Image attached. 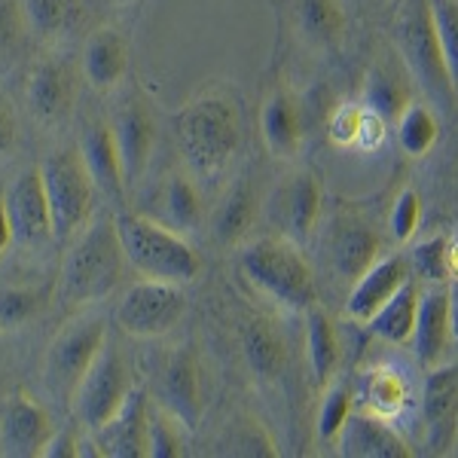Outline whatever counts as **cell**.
<instances>
[{
	"mask_svg": "<svg viewBox=\"0 0 458 458\" xmlns=\"http://www.w3.org/2000/svg\"><path fill=\"white\" fill-rule=\"evenodd\" d=\"M257 220V190L248 177H239L226 187L220 202L208 214V233L217 248H239L248 239Z\"/></svg>",
	"mask_w": 458,
	"mask_h": 458,
	"instance_id": "4316f807",
	"label": "cell"
},
{
	"mask_svg": "<svg viewBox=\"0 0 458 458\" xmlns=\"http://www.w3.org/2000/svg\"><path fill=\"white\" fill-rule=\"evenodd\" d=\"M110 125H114L116 144H120L125 181H129V193H131L147 177V168H150L153 153H157V141H159L157 114H153L150 101L144 95L129 92L116 105L114 116H110Z\"/></svg>",
	"mask_w": 458,
	"mask_h": 458,
	"instance_id": "7c38bea8",
	"label": "cell"
},
{
	"mask_svg": "<svg viewBox=\"0 0 458 458\" xmlns=\"http://www.w3.org/2000/svg\"><path fill=\"white\" fill-rule=\"evenodd\" d=\"M157 401L168 406L190 431L202 425L208 410V379L193 345H177L174 352H168L157 382Z\"/></svg>",
	"mask_w": 458,
	"mask_h": 458,
	"instance_id": "8fae6325",
	"label": "cell"
},
{
	"mask_svg": "<svg viewBox=\"0 0 458 458\" xmlns=\"http://www.w3.org/2000/svg\"><path fill=\"white\" fill-rule=\"evenodd\" d=\"M260 131H263L266 150L276 159L297 157L309 131L302 98H297L287 86L276 89L260 107Z\"/></svg>",
	"mask_w": 458,
	"mask_h": 458,
	"instance_id": "603a6c76",
	"label": "cell"
},
{
	"mask_svg": "<svg viewBox=\"0 0 458 458\" xmlns=\"http://www.w3.org/2000/svg\"><path fill=\"white\" fill-rule=\"evenodd\" d=\"M31 37L43 47L64 49L86 28V0H21Z\"/></svg>",
	"mask_w": 458,
	"mask_h": 458,
	"instance_id": "83f0119b",
	"label": "cell"
},
{
	"mask_svg": "<svg viewBox=\"0 0 458 458\" xmlns=\"http://www.w3.org/2000/svg\"><path fill=\"white\" fill-rule=\"evenodd\" d=\"M410 276H412L410 254H391V257L376 260L370 269L352 284L349 300H345V315L358 324H370L376 312H379L406 282H412Z\"/></svg>",
	"mask_w": 458,
	"mask_h": 458,
	"instance_id": "ffe728a7",
	"label": "cell"
},
{
	"mask_svg": "<svg viewBox=\"0 0 458 458\" xmlns=\"http://www.w3.org/2000/svg\"><path fill=\"white\" fill-rule=\"evenodd\" d=\"M339 453L345 458H410L412 449L388 419H379L367 410H354L336 437Z\"/></svg>",
	"mask_w": 458,
	"mask_h": 458,
	"instance_id": "d4e9b609",
	"label": "cell"
},
{
	"mask_svg": "<svg viewBox=\"0 0 458 458\" xmlns=\"http://www.w3.org/2000/svg\"><path fill=\"white\" fill-rule=\"evenodd\" d=\"M190 428L159 401L150 406V458H181L187 455Z\"/></svg>",
	"mask_w": 458,
	"mask_h": 458,
	"instance_id": "d590c367",
	"label": "cell"
},
{
	"mask_svg": "<svg viewBox=\"0 0 458 458\" xmlns=\"http://www.w3.org/2000/svg\"><path fill=\"white\" fill-rule=\"evenodd\" d=\"M80 71L77 62L64 55V49L47 47V53L34 58L25 73V107L37 125L58 131L73 116L80 98Z\"/></svg>",
	"mask_w": 458,
	"mask_h": 458,
	"instance_id": "9c48e42d",
	"label": "cell"
},
{
	"mask_svg": "<svg viewBox=\"0 0 458 458\" xmlns=\"http://www.w3.org/2000/svg\"><path fill=\"white\" fill-rule=\"evenodd\" d=\"M422 224V199L416 190H403L391 205V235L397 242H410Z\"/></svg>",
	"mask_w": 458,
	"mask_h": 458,
	"instance_id": "b9f144b4",
	"label": "cell"
},
{
	"mask_svg": "<svg viewBox=\"0 0 458 458\" xmlns=\"http://www.w3.org/2000/svg\"><path fill=\"white\" fill-rule=\"evenodd\" d=\"M4 202L10 208L13 226H16V242L25 248H40L55 239L53 208H49V196L43 187L40 165L21 172L10 190L4 193Z\"/></svg>",
	"mask_w": 458,
	"mask_h": 458,
	"instance_id": "5bb4252c",
	"label": "cell"
},
{
	"mask_svg": "<svg viewBox=\"0 0 458 458\" xmlns=\"http://www.w3.org/2000/svg\"><path fill=\"white\" fill-rule=\"evenodd\" d=\"M150 394L144 388H135L123 410L114 419L95 431L98 455L107 458H141L150 455Z\"/></svg>",
	"mask_w": 458,
	"mask_h": 458,
	"instance_id": "d6986e66",
	"label": "cell"
},
{
	"mask_svg": "<svg viewBox=\"0 0 458 458\" xmlns=\"http://www.w3.org/2000/svg\"><path fill=\"white\" fill-rule=\"evenodd\" d=\"M153 202L157 205H153L150 217L162 220L165 226H172L183 235L196 233V229L208 224L202 181L190 168H172L168 174H162Z\"/></svg>",
	"mask_w": 458,
	"mask_h": 458,
	"instance_id": "ac0fdd59",
	"label": "cell"
},
{
	"mask_svg": "<svg viewBox=\"0 0 458 458\" xmlns=\"http://www.w3.org/2000/svg\"><path fill=\"white\" fill-rule=\"evenodd\" d=\"M187 315V293L183 284L141 278L120 297L116 306V324L123 334L135 339L165 336Z\"/></svg>",
	"mask_w": 458,
	"mask_h": 458,
	"instance_id": "30bf717a",
	"label": "cell"
},
{
	"mask_svg": "<svg viewBox=\"0 0 458 458\" xmlns=\"http://www.w3.org/2000/svg\"><path fill=\"white\" fill-rule=\"evenodd\" d=\"M397 144L406 157H425L440 138V123L434 116V110L428 105H406V110L397 116Z\"/></svg>",
	"mask_w": 458,
	"mask_h": 458,
	"instance_id": "836d02e7",
	"label": "cell"
},
{
	"mask_svg": "<svg viewBox=\"0 0 458 458\" xmlns=\"http://www.w3.org/2000/svg\"><path fill=\"white\" fill-rule=\"evenodd\" d=\"M449 306H453V339H455V352H458V282L449 284Z\"/></svg>",
	"mask_w": 458,
	"mask_h": 458,
	"instance_id": "c3c4849f",
	"label": "cell"
},
{
	"mask_svg": "<svg viewBox=\"0 0 458 458\" xmlns=\"http://www.w3.org/2000/svg\"><path fill=\"white\" fill-rule=\"evenodd\" d=\"M116 229L129 257V266L141 278H157V282L193 284L202 278L205 260L202 254L190 245L187 235L165 226L150 214L116 211Z\"/></svg>",
	"mask_w": 458,
	"mask_h": 458,
	"instance_id": "3957f363",
	"label": "cell"
},
{
	"mask_svg": "<svg viewBox=\"0 0 458 458\" xmlns=\"http://www.w3.org/2000/svg\"><path fill=\"white\" fill-rule=\"evenodd\" d=\"M455 349L453 339V306H449V284H431V291H422L419 306L416 334H412V352L425 370L446 364V358Z\"/></svg>",
	"mask_w": 458,
	"mask_h": 458,
	"instance_id": "44dd1931",
	"label": "cell"
},
{
	"mask_svg": "<svg viewBox=\"0 0 458 458\" xmlns=\"http://www.w3.org/2000/svg\"><path fill=\"white\" fill-rule=\"evenodd\" d=\"M229 446H235L233 453H239V455H269V458L278 455L276 443L266 437V431L254 422V419H248V422H239V425L233 428Z\"/></svg>",
	"mask_w": 458,
	"mask_h": 458,
	"instance_id": "7bdbcfd3",
	"label": "cell"
},
{
	"mask_svg": "<svg viewBox=\"0 0 458 458\" xmlns=\"http://www.w3.org/2000/svg\"><path fill=\"white\" fill-rule=\"evenodd\" d=\"M80 153H83L89 172H92L95 183H98L101 196L110 199L114 205L125 208L129 199V181H125V168L120 157V144H116L114 125L105 116H92L86 120L83 131H80Z\"/></svg>",
	"mask_w": 458,
	"mask_h": 458,
	"instance_id": "e0dca14e",
	"label": "cell"
},
{
	"mask_svg": "<svg viewBox=\"0 0 458 458\" xmlns=\"http://www.w3.org/2000/svg\"><path fill=\"white\" fill-rule=\"evenodd\" d=\"M131 391H135V382H131L129 358H125L120 345L107 339V345L95 358V364L89 367L80 386L73 388L71 416L77 419L80 428L95 434L123 410Z\"/></svg>",
	"mask_w": 458,
	"mask_h": 458,
	"instance_id": "52a82bcc",
	"label": "cell"
},
{
	"mask_svg": "<svg viewBox=\"0 0 458 458\" xmlns=\"http://www.w3.org/2000/svg\"><path fill=\"white\" fill-rule=\"evenodd\" d=\"M367 105L364 101H345V105L334 107L327 120V131H330V141L336 147H358L360 141V123H364Z\"/></svg>",
	"mask_w": 458,
	"mask_h": 458,
	"instance_id": "60d3db41",
	"label": "cell"
},
{
	"mask_svg": "<svg viewBox=\"0 0 458 458\" xmlns=\"http://www.w3.org/2000/svg\"><path fill=\"white\" fill-rule=\"evenodd\" d=\"M19 138V114L13 101L6 98V92H0V165L16 153Z\"/></svg>",
	"mask_w": 458,
	"mask_h": 458,
	"instance_id": "ee69618b",
	"label": "cell"
},
{
	"mask_svg": "<svg viewBox=\"0 0 458 458\" xmlns=\"http://www.w3.org/2000/svg\"><path fill=\"white\" fill-rule=\"evenodd\" d=\"M239 266L263 297L287 312H309L315 306V276L297 242L266 235L239 248Z\"/></svg>",
	"mask_w": 458,
	"mask_h": 458,
	"instance_id": "277c9868",
	"label": "cell"
},
{
	"mask_svg": "<svg viewBox=\"0 0 458 458\" xmlns=\"http://www.w3.org/2000/svg\"><path fill=\"white\" fill-rule=\"evenodd\" d=\"M306 354H309V370L318 388H327L336 379L339 358H343V345H339L336 324L324 309L312 306L306 312Z\"/></svg>",
	"mask_w": 458,
	"mask_h": 458,
	"instance_id": "f546056e",
	"label": "cell"
},
{
	"mask_svg": "<svg viewBox=\"0 0 458 458\" xmlns=\"http://www.w3.org/2000/svg\"><path fill=\"white\" fill-rule=\"evenodd\" d=\"M242 339V354H245L250 373L263 382H278L291 367V349H287V339L278 330L276 321L263 315H250L242 321L239 330Z\"/></svg>",
	"mask_w": 458,
	"mask_h": 458,
	"instance_id": "484cf974",
	"label": "cell"
},
{
	"mask_svg": "<svg viewBox=\"0 0 458 458\" xmlns=\"http://www.w3.org/2000/svg\"><path fill=\"white\" fill-rule=\"evenodd\" d=\"M105 345H107L105 318L98 312L73 315L55 334L53 343H49L47 364H43V379H47L49 394H55L58 401L68 397L71 403L73 388L80 386V379L95 364V358H98Z\"/></svg>",
	"mask_w": 458,
	"mask_h": 458,
	"instance_id": "ba28073f",
	"label": "cell"
},
{
	"mask_svg": "<svg viewBox=\"0 0 458 458\" xmlns=\"http://www.w3.org/2000/svg\"><path fill=\"white\" fill-rule=\"evenodd\" d=\"M16 245V226H13L10 208H6L4 196H0V260L6 257V250Z\"/></svg>",
	"mask_w": 458,
	"mask_h": 458,
	"instance_id": "7dc6e473",
	"label": "cell"
},
{
	"mask_svg": "<svg viewBox=\"0 0 458 458\" xmlns=\"http://www.w3.org/2000/svg\"><path fill=\"white\" fill-rule=\"evenodd\" d=\"M55 434V425L49 419L47 406L34 401L28 391H16L6 401L0 416V453L10 458H31L40 455L49 437Z\"/></svg>",
	"mask_w": 458,
	"mask_h": 458,
	"instance_id": "2e32d148",
	"label": "cell"
},
{
	"mask_svg": "<svg viewBox=\"0 0 458 458\" xmlns=\"http://www.w3.org/2000/svg\"><path fill=\"white\" fill-rule=\"evenodd\" d=\"M354 412V391L343 382H330L327 394L321 401V410H318V437L324 443H336L339 431L349 422V416Z\"/></svg>",
	"mask_w": 458,
	"mask_h": 458,
	"instance_id": "74e56055",
	"label": "cell"
},
{
	"mask_svg": "<svg viewBox=\"0 0 458 458\" xmlns=\"http://www.w3.org/2000/svg\"><path fill=\"white\" fill-rule=\"evenodd\" d=\"M394 43L401 49L406 68L428 92V98L443 110L453 107L458 101V92L453 86V77H449L437 25H434L431 0H403L394 19Z\"/></svg>",
	"mask_w": 458,
	"mask_h": 458,
	"instance_id": "8992f818",
	"label": "cell"
},
{
	"mask_svg": "<svg viewBox=\"0 0 458 458\" xmlns=\"http://www.w3.org/2000/svg\"><path fill=\"white\" fill-rule=\"evenodd\" d=\"M419 306H422V287L416 282H406L401 291L376 312V318L370 321L373 334L391 345H410L412 334H416Z\"/></svg>",
	"mask_w": 458,
	"mask_h": 458,
	"instance_id": "1f68e13d",
	"label": "cell"
},
{
	"mask_svg": "<svg viewBox=\"0 0 458 458\" xmlns=\"http://www.w3.org/2000/svg\"><path fill=\"white\" fill-rule=\"evenodd\" d=\"M80 71L95 92H116L129 73V43L116 25H101L86 34Z\"/></svg>",
	"mask_w": 458,
	"mask_h": 458,
	"instance_id": "7402d4cb",
	"label": "cell"
},
{
	"mask_svg": "<svg viewBox=\"0 0 458 458\" xmlns=\"http://www.w3.org/2000/svg\"><path fill=\"white\" fill-rule=\"evenodd\" d=\"M40 291L31 287H0V327L13 330L28 324L40 309Z\"/></svg>",
	"mask_w": 458,
	"mask_h": 458,
	"instance_id": "ab89813d",
	"label": "cell"
},
{
	"mask_svg": "<svg viewBox=\"0 0 458 458\" xmlns=\"http://www.w3.org/2000/svg\"><path fill=\"white\" fill-rule=\"evenodd\" d=\"M43 187L49 196V208H53L55 239H73L77 233L92 224L98 214L101 190L89 172L80 144H62L43 159Z\"/></svg>",
	"mask_w": 458,
	"mask_h": 458,
	"instance_id": "5b68a950",
	"label": "cell"
},
{
	"mask_svg": "<svg viewBox=\"0 0 458 458\" xmlns=\"http://www.w3.org/2000/svg\"><path fill=\"white\" fill-rule=\"evenodd\" d=\"M422 425L434 455L458 446V367L440 364L428 370L422 386Z\"/></svg>",
	"mask_w": 458,
	"mask_h": 458,
	"instance_id": "9a60e30c",
	"label": "cell"
},
{
	"mask_svg": "<svg viewBox=\"0 0 458 458\" xmlns=\"http://www.w3.org/2000/svg\"><path fill=\"white\" fill-rule=\"evenodd\" d=\"M431 13L443 55H446L449 77H453V86L458 92V0H431Z\"/></svg>",
	"mask_w": 458,
	"mask_h": 458,
	"instance_id": "f35d334b",
	"label": "cell"
},
{
	"mask_svg": "<svg viewBox=\"0 0 458 458\" xmlns=\"http://www.w3.org/2000/svg\"><path fill=\"white\" fill-rule=\"evenodd\" d=\"M382 260V235L360 217H339L330 233V266L343 282L354 284Z\"/></svg>",
	"mask_w": 458,
	"mask_h": 458,
	"instance_id": "cb8c5ba5",
	"label": "cell"
},
{
	"mask_svg": "<svg viewBox=\"0 0 458 458\" xmlns=\"http://www.w3.org/2000/svg\"><path fill=\"white\" fill-rule=\"evenodd\" d=\"M31 37L21 0H0V73H6L25 53V43Z\"/></svg>",
	"mask_w": 458,
	"mask_h": 458,
	"instance_id": "8d00e7d4",
	"label": "cell"
},
{
	"mask_svg": "<svg viewBox=\"0 0 458 458\" xmlns=\"http://www.w3.org/2000/svg\"><path fill=\"white\" fill-rule=\"evenodd\" d=\"M358 401H360V410L394 422L397 416H403L406 403H410V382H406V376L397 370V367L379 364L360 376Z\"/></svg>",
	"mask_w": 458,
	"mask_h": 458,
	"instance_id": "4dcf8cb0",
	"label": "cell"
},
{
	"mask_svg": "<svg viewBox=\"0 0 458 458\" xmlns=\"http://www.w3.org/2000/svg\"><path fill=\"white\" fill-rule=\"evenodd\" d=\"M80 440L73 428H55V434L49 437V443L43 446L40 455L47 458H77L80 455Z\"/></svg>",
	"mask_w": 458,
	"mask_h": 458,
	"instance_id": "f6af8a7d",
	"label": "cell"
},
{
	"mask_svg": "<svg viewBox=\"0 0 458 458\" xmlns=\"http://www.w3.org/2000/svg\"><path fill=\"white\" fill-rule=\"evenodd\" d=\"M129 269L131 266L125 257L120 229H116V214L98 211L92 224L71 239L62 263L58 297H62L64 309L77 312V309H86L116 293Z\"/></svg>",
	"mask_w": 458,
	"mask_h": 458,
	"instance_id": "7a4b0ae2",
	"label": "cell"
},
{
	"mask_svg": "<svg viewBox=\"0 0 458 458\" xmlns=\"http://www.w3.org/2000/svg\"><path fill=\"white\" fill-rule=\"evenodd\" d=\"M293 19L302 40L318 53L339 49L345 40V6L343 0H297Z\"/></svg>",
	"mask_w": 458,
	"mask_h": 458,
	"instance_id": "f1b7e54d",
	"label": "cell"
},
{
	"mask_svg": "<svg viewBox=\"0 0 458 458\" xmlns=\"http://www.w3.org/2000/svg\"><path fill=\"white\" fill-rule=\"evenodd\" d=\"M386 125H388V120H382L379 114H373V110L367 107L364 123H360V141H358V147H364V150H376V147L386 141Z\"/></svg>",
	"mask_w": 458,
	"mask_h": 458,
	"instance_id": "bcb514c9",
	"label": "cell"
},
{
	"mask_svg": "<svg viewBox=\"0 0 458 458\" xmlns=\"http://www.w3.org/2000/svg\"><path fill=\"white\" fill-rule=\"evenodd\" d=\"M324 193L312 172H297L284 177L269 196V220L276 224L278 235L306 245L312 239L318 220H321Z\"/></svg>",
	"mask_w": 458,
	"mask_h": 458,
	"instance_id": "4fadbf2b",
	"label": "cell"
},
{
	"mask_svg": "<svg viewBox=\"0 0 458 458\" xmlns=\"http://www.w3.org/2000/svg\"><path fill=\"white\" fill-rule=\"evenodd\" d=\"M174 138L183 162L199 181H224L245 144V114L239 95L224 83L202 89L177 110Z\"/></svg>",
	"mask_w": 458,
	"mask_h": 458,
	"instance_id": "6da1fadb",
	"label": "cell"
},
{
	"mask_svg": "<svg viewBox=\"0 0 458 458\" xmlns=\"http://www.w3.org/2000/svg\"><path fill=\"white\" fill-rule=\"evenodd\" d=\"M364 105L370 107L373 114H379L382 120L397 123V116L410 105V89H406L401 73H394L388 68H376L370 77H367Z\"/></svg>",
	"mask_w": 458,
	"mask_h": 458,
	"instance_id": "e575fe53",
	"label": "cell"
},
{
	"mask_svg": "<svg viewBox=\"0 0 458 458\" xmlns=\"http://www.w3.org/2000/svg\"><path fill=\"white\" fill-rule=\"evenodd\" d=\"M412 276L428 284H455L458 282V239L453 235H434L419 242L410 250Z\"/></svg>",
	"mask_w": 458,
	"mask_h": 458,
	"instance_id": "d6a6232c",
	"label": "cell"
},
{
	"mask_svg": "<svg viewBox=\"0 0 458 458\" xmlns=\"http://www.w3.org/2000/svg\"><path fill=\"white\" fill-rule=\"evenodd\" d=\"M107 6H114V10H125V6H135L138 0H105Z\"/></svg>",
	"mask_w": 458,
	"mask_h": 458,
	"instance_id": "681fc988",
	"label": "cell"
}]
</instances>
